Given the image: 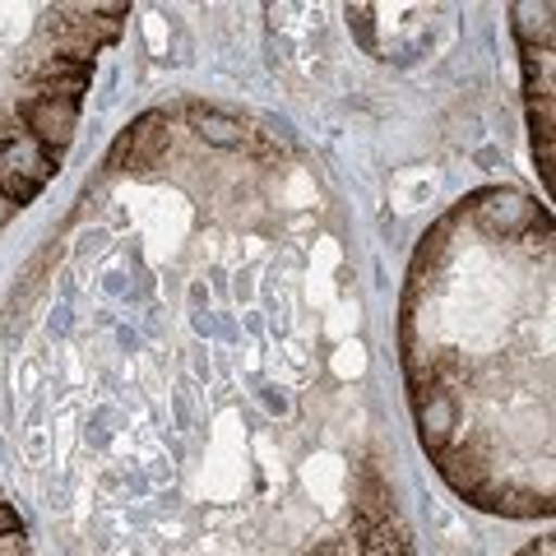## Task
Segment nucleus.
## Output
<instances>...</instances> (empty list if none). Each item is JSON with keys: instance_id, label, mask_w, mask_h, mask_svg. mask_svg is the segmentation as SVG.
<instances>
[{"instance_id": "obj_1", "label": "nucleus", "mask_w": 556, "mask_h": 556, "mask_svg": "<svg viewBox=\"0 0 556 556\" xmlns=\"http://www.w3.org/2000/svg\"><path fill=\"white\" fill-rule=\"evenodd\" d=\"M10 386L65 556H413L339 195L265 116L112 139L14 288Z\"/></svg>"}, {"instance_id": "obj_2", "label": "nucleus", "mask_w": 556, "mask_h": 556, "mask_svg": "<svg viewBox=\"0 0 556 556\" xmlns=\"http://www.w3.org/2000/svg\"><path fill=\"white\" fill-rule=\"evenodd\" d=\"M552 214L486 186L417 241L399 302V367L431 468L468 506L552 515Z\"/></svg>"}, {"instance_id": "obj_3", "label": "nucleus", "mask_w": 556, "mask_h": 556, "mask_svg": "<svg viewBox=\"0 0 556 556\" xmlns=\"http://www.w3.org/2000/svg\"><path fill=\"white\" fill-rule=\"evenodd\" d=\"M130 5H0V232L61 172Z\"/></svg>"}, {"instance_id": "obj_4", "label": "nucleus", "mask_w": 556, "mask_h": 556, "mask_svg": "<svg viewBox=\"0 0 556 556\" xmlns=\"http://www.w3.org/2000/svg\"><path fill=\"white\" fill-rule=\"evenodd\" d=\"M519 65H525L529 135L543 181H552V5H515Z\"/></svg>"}, {"instance_id": "obj_5", "label": "nucleus", "mask_w": 556, "mask_h": 556, "mask_svg": "<svg viewBox=\"0 0 556 556\" xmlns=\"http://www.w3.org/2000/svg\"><path fill=\"white\" fill-rule=\"evenodd\" d=\"M0 556H38L33 543H28V533H24L20 510L10 506L5 492H0Z\"/></svg>"}, {"instance_id": "obj_6", "label": "nucleus", "mask_w": 556, "mask_h": 556, "mask_svg": "<svg viewBox=\"0 0 556 556\" xmlns=\"http://www.w3.org/2000/svg\"><path fill=\"white\" fill-rule=\"evenodd\" d=\"M515 556H556V547H552V538H533V543L519 547Z\"/></svg>"}]
</instances>
